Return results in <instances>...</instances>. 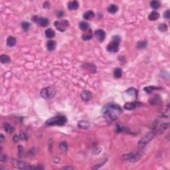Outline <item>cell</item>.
Masks as SVG:
<instances>
[{
    "label": "cell",
    "mask_w": 170,
    "mask_h": 170,
    "mask_svg": "<svg viewBox=\"0 0 170 170\" xmlns=\"http://www.w3.org/2000/svg\"><path fill=\"white\" fill-rule=\"evenodd\" d=\"M122 113V110L118 105L110 104L104 107L103 110L104 116L108 120H115L120 117Z\"/></svg>",
    "instance_id": "obj_2"
},
{
    "label": "cell",
    "mask_w": 170,
    "mask_h": 170,
    "mask_svg": "<svg viewBox=\"0 0 170 170\" xmlns=\"http://www.w3.org/2000/svg\"><path fill=\"white\" fill-rule=\"evenodd\" d=\"M54 26L57 30L61 32H64L69 26V21L67 20H61V21H56L54 23Z\"/></svg>",
    "instance_id": "obj_6"
},
{
    "label": "cell",
    "mask_w": 170,
    "mask_h": 170,
    "mask_svg": "<svg viewBox=\"0 0 170 170\" xmlns=\"http://www.w3.org/2000/svg\"><path fill=\"white\" fill-rule=\"evenodd\" d=\"M45 36L46 37L49 39L53 38L55 36V32L52 29H48L45 31Z\"/></svg>",
    "instance_id": "obj_22"
},
{
    "label": "cell",
    "mask_w": 170,
    "mask_h": 170,
    "mask_svg": "<svg viewBox=\"0 0 170 170\" xmlns=\"http://www.w3.org/2000/svg\"><path fill=\"white\" fill-rule=\"evenodd\" d=\"M159 13H157V11H154L150 13V15H149L148 16V19L150 20V21H156V20H157V19L159 18Z\"/></svg>",
    "instance_id": "obj_19"
},
{
    "label": "cell",
    "mask_w": 170,
    "mask_h": 170,
    "mask_svg": "<svg viewBox=\"0 0 170 170\" xmlns=\"http://www.w3.org/2000/svg\"><path fill=\"white\" fill-rule=\"evenodd\" d=\"M95 16V14L92 10H89V11H87L86 13H84L83 15V18L86 20H91L92 18H94Z\"/></svg>",
    "instance_id": "obj_15"
},
{
    "label": "cell",
    "mask_w": 170,
    "mask_h": 170,
    "mask_svg": "<svg viewBox=\"0 0 170 170\" xmlns=\"http://www.w3.org/2000/svg\"><path fill=\"white\" fill-rule=\"evenodd\" d=\"M38 19L39 17L37 15H34V16L31 18V19H32V21H34L35 23H37V21H38Z\"/></svg>",
    "instance_id": "obj_39"
},
{
    "label": "cell",
    "mask_w": 170,
    "mask_h": 170,
    "mask_svg": "<svg viewBox=\"0 0 170 170\" xmlns=\"http://www.w3.org/2000/svg\"><path fill=\"white\" fill-rule=\"evenodd\" d=\"M90 126H91V124L89 123V122L84 121V120L80 121L78 123V126L82 129H88Z\"/></svg>",
    "instance_id": "obj_17"
},
{
    "label": "cell",
    "mask_w": 170,
    "mask_h": 170,
    "mask_svg": "<svg viewBox=\"0 0 170 170\" xmlns=\"http://www.w3.org/2000/svg\"><path fill=\"white\" fill-rule=\"evenodd\" d=\"M13 165L19 169H43V167H31L29 166V165L23 162V161H17V160H13Z\"/></svg>",
    "instance_id": "obj_7"
},
{
    "label": "cell",
    "mask_w": 170,
    "mask_h": 170,
    "mask_svg": "<svg viewBox=\"0 0 170 170\" xmlns=\"http://www.w3.org/2000/svg\"><path fill=\"white\" fill-rule=\"evenodd\" d=\"M80 96H81L82 99L84 101L87 102L92 98V94L89 91H84L82 92L81 94H80Z\"/></svg>",
    "instance_id": "obj_11"
},
{
    "label": "cell",
    "mask_w": 170,
    "mask_h": 170,
    "mask_svg": "<svg viewBox=\"0 0 170 170\" xmlns=\"http://www.w3.org/2000/svg\"><path fill=\"white\" fill-rule=\"evenodd\" d=\"M89 24L87 22L85 21H81L79 23V28L81 29L82 31H86L87 29H89Z\"/></svg>",
    "instance_id": "obj_23"
},
{
    "label": "cell",
    "mask_w": 170,
    "mask_h": 170,
    "mask_svg": "<svg viewBox=\"0 0 170 170\" xmlns=\"http://www.w3.org/2000/svg\"><path fill=\"white\" fill-rule=\"evenodd\" d=\"M93 36V34H92V31L91 29H89L87 32H85L82 36V39L84 40V41H89V40L91 39Z\"/></svg>",
    "instance_id": "obj_13"
},
{
    "label": "cell",
    "mask_w": 170,
    "mask_h": 170,
    "mask_svg": "<svg viewBox=\"0 0 170 170\" xmlns=\"http://www.w3.org/2000/svg\"><path fill=\"white\" fill-rule=\"evenodd\" d=\"M127 93H128L131 96H134L135 97H137V91L134 88H130L127 90Z\"/></svg>",
    "instance_id": "obj_27"
},
{
    "label": "cell",
    "mask_w": 170,
    "mask_h": 170,
    "mask_svg": "<svg viewBox=\"0 0 170 170\" xmlns=\"http://www.w3.org/2000/svg\"><path fill=\"white\" fill-rule=\"evenodd\" d=\"M67 120L65 116L63 115H58V116H54L53 118H51L49 119L46 122L47 126H63L66 124Z\"/></svg>",
    "instance_id": "obj_3"
},
{
    "label": "cell",
    "mask_w": 170,
    "mask_h": 170,
    "mask_svg": "<svg viewBox=\"0 0 170 170\" xmlns=\"http://www.w3.org/2000/svg\"><path fill=\"white\" fill-rule=\"evenodd\" d=\"M37 23H38V24L40 26L45 27H47V26L49 25V21L48 19L45 18V17H40V18L38 19Z\"/></svg>",
    "instance_id": "obj_12"
},
{
    "label": "cell",
    "mask_w": 170,
    "mask_h": 170,
    "mask_svg": "<svg viewBox=\"0 0 170 170\" xmlns=\"http://www.w3.org/2000/svg\"><path fill=\"white\" fill-rule=\"evenodd\" d=\"M79 7V4L77 1H72L69 2L68 7L70 10H76Z\"/></svg>",
    "instance_id": "obj_14"
},
{
    "label": "cell",
    "mask_w": 170,
    "mask_h": 170,
    "mask_svg": "<svg viewBox=\"0 0 170 170\" xmlns=\"http://www.w3.org/2000/svg\"><path fill=\"white\" fill-rule=\"evenodd\" d=\"M56 17H61L63 16L64 12L63 11H61V10H60V11H56Z\"/></svg>",
    "instance_id": "obj_36"
},
{
    "label": "cell",
    "mask_w": 170,
    "mask_h": 170,
    "mask_svg": "<svg viewBox=\"0 0 170 170\" xmlns=\"http://www.w3.org/2000/svg\"><path fill=\"white\" fill-rule=\"evenodd\" d=\"M60 148L63 151H67L68 149V144L66 141H62L60 144Z\"/></svg>",
    "instance_id": "obj_32"
},
{
    "label": "cell",
    "mask_w": 170,
    "mask_h": 170,
    "mask_svg": "<svg viewBox=\"0 0 170 170\" xmlns=\"http://www.w3.org/2000/svg\"><path fill=\"white\" fill-rule=\"evenodd\" d=\"M141 104L139 102H127L124 104V108L126 110H134V109L136 108L137 107L140 106Z\"/></svg>",
    "instance_id": "obj_9"
},
{
    "label": "cell",
    "mask_w": 170,
    "mask_h": 170,
    "mask_svg": "<svg viewBox=\"0 0 170 170\" xmlns=\"http://www.w3.org/2000/svg\"><path fill=\"white\" fill-rule=\"evenodd\" d=\"M55 47H56V43L54 41H49L47 42V49L49 50V51H53L54 49H55Z\"/></svg>",
    "instance_id": "obj_20"
},
{
    "label": "cell",
    "mask_w": 170,
    "mask_h": 170,
    "mask_svg": "<svg viewBox=\"0 0 170 170\" xmlns=\"http://www.w3.org/2000/svg\"><path fill=\"white\" fill-rule=\"evenodd\" d=\"M120 43V37L118 35H115L112 37V41L107 46V50L109 52H117L118 51V47H119Z\"/></svg>",
    "instance_id": "obj_4"
},
{
    "label": "cell",
    "mask_w": 170,
    "mask_h": 170,
    "mask_svg": "<svg viewBox=\"0 0 170 170\" xmlns=\"http://www.w3.org/2000/svg\"><path fill=\"white\" fill-rule=\"evenodd\" d=\"M147 46V43L146 41H139L137 42V47L138 49H142L146 48Z\"/></svg>",
    "instance_id": "obj_30"
},
{
    "label": "cell",
    "mask_w": 170,
    "mask_h": 170,
    "mask_svg": "<svg viewBox=\"0 0 170 170\" xmlns=\"http://www.w3.org/2000/svg\"><path fill=\"white\" fill-rule=\"evenodd\" d=\"M158 29L161 32H165L167 30V25L165 23H161L158 26Z\"/></svg>",
    "instance_id": "obj_31"
},
{
    "label": "cell",
    "mask_w": 170,
    "mask_h": 170,
    "mask_svg": "<svg viewBox=\"0 0 170 170\" xmlns=\"http://www.w3.org/2000/svg\"><path fill=\"white\" fill-rule=\"evenodd\" d=\"M118 10V7L114 4H112L110 6L108 7V11L110 13H112V14H114L116 13Z\"/></svg>",
    "instance_id": "obj_21"
},
{
    "label": "cell",
    "mask_w": 170,
    "mask_h": 170,
    "mask_svg": "<svg viewBox=\"0 0 170 170\" xmlns=\"http://www.w3.org/2000/svg\"><path fill=\"white\" fill-rule=\"evenodd\" d=\"M19 148V157H21V156L23 155V148L21 146H19L18 147Z\"/></svg>",
    "instance_id": "obj_37"
},
{
    "label": "cell",
    "mask_w": 170,
    "mask_h": 170,
    "mask_svg": "<svg viewBox=\"0 0 170 170\" xmlns=\"http://www.w3.org/2000/svg\"><path fill=\"white\" fill-rule=\"evenodd\" d=\"M160 5H161V4L158 1H152L150 2L151 7L154 9H157L158 8H159L160 7Z\"/></svg>",
    "instance_id": "obj_26"
},
{
    "label": "cell",
    "mask_w": 170,
    "mask_h": 170,
    "mask_svg": "<svg viewBox=\"0 0 170 170\" xmlns=\"http://www.w3.org/2000/svg\"><path fill=\"white\" fill-rule=\"evenodd\" d=\"M21 27H22V29H23L25 31H27V30L29 29V27H30V23H29V22H27V21L22 22Z\"/></svg>",
    "instance_id": "obj_29"
},
{
    "label": "cell",
    "mask_w": 170,
    "mask_h": 170,
    "mask_svg": "<svg viewBox=\"0 0 170 170\" xmlns=\"http://www.w3.org/2000/svg\"><path fill=\"white\" fill-rule=\"evenodd\" d=\"M3 126H4V130H5L7 133H9V134H11V133H13V132L15 131L14 127L11 126V125L9 124L4 123Z\"/></svg>",
    "instance_id": "obj_16"
},
{
    "label": "cell",
    "mask_w": 170,
    "mask_h": 170,
    "mask_svg": "<svg viewBox=\"0 0 170 170\" xmlns=\"http://www.w3.org/2000/svg\"><path fill=\"white\" fill-rule=\"evenodd\" d=\"M56 94V90L54 87H49L44 88L41 91V96L44 98H52Z\"/></svg>",
    "instance_id": "obj_5"
},
{
    "label": "cell",
    "mask_w": 170,
    "mask_h": 170,
    "mask_svg": "<svg viewBox=\"0 0 170 170\" xmlns=\"http://www.w3.org/2000/svg\"><path fill=\"white\" fill-rule=\"evenodd\" d=\"M163 16H164L165 18L169 19V17H170V11H169V9H168V10H167V11H165L164 13H163Z\"/></svg>",
    "instance_id": "obj_35"
},
{
    "label": "cell",
    "mask_w": 170,
    "mask_h": 170,
    "mask_svg": "<svg viewBox=\"0 0 170 170\" xmlns=\"http://www.w3.org/2000/svg\"><path fill=\"white\" fill-rule=\"evenodd\" d=\"M4 136H3L2 134H1V142H2V141H4Z\"/></svg>",
    "instance_id": "obj_41"
},
{
    "label": "cell",
    "mask_w": 170,
    "mask_h": 170,
    "mask_svg": "<svg viewBox=\"0 0 170 170\" xmlns=\"http://www.w3.org/2000/svg\"><path fill=\"white\" fill-rule=\"evenodd\" d=\"M16 39L14 37L9 36L7 39V45L9 47H13L16 44Z\"/></svg>",
    "instance_id": "obj_18"
},
{
    "label": "cell",
    "mask_w": 170,
    "mask_h": 170,
    "mask_svg": "<svg viewBox=\"0 0 170 170\" xmlns=\"http://www.w3.org/2000/svg\"><path fill=\"white\" fill-rule=\"evenodd\" d=\"M63 169H73V167H63Z\"/></svg>",
    "instance_id": "obj_42"
},
{
    "label": "cell",
    "mask_w": 170,
    "mask_h": 170,
    "mask_svg": "<svg viewBox=\"0 0 170 170\" xmlns=\"http://www.w3.org/2000/svg\"><path fill=\"white\" fill-rule=\"evenodd\" d=\"M141 153H131V154H125L124 155L123 158L124 159H128L131 162H135V161H138L139 158L141 157Z\"/></svg>",
    "instance_id": "obj_8"
},
{
    "label": "cell",
    "mask_w": 170,
    "mask_h": 170,
    "mask_svg": "<svg viewBox=\"0 0 170 170\" xmlns=\"http://www.w3.org/2000/svg\"><path fill=\"white\" fill-rule=\"evenodd\" d=\"M122 74V71L120 68H116L114 71V75L115 78H120Z\"/></svg>",
    "instance_id": "obj_25"
},
{
    "label": "cell",
    "mask_w": 170,
    "mask_h": 170,
    "mask_svg": "<svg viewBox=\"0 0 170 170\" xmlns=\"http://www.w3.org/2000/svg\"><path fill=\"white\" fill-rule=\"evenodd\" d=\"M21 139L20 138V137H19V136H17V135H15L14 136H13V141H15V142H18L19 140Z\"/></svg>",
    "instance_id": "obj_38"
},
{
    "label": "cell",
    "mask_w": 170,
    "mask_h": 170,
    "mask_svg": "<svg viewBox=\"0 0 170 170\" xmlns=\"http://www.w3.org/2000/svg\"><path fill=\"white\" fill-rule=\"evenodd\" d=\"M49 6H50V4H49V2H45V4H43V7H45V8H49Z\"/></svg>",
    "instance_id": "obj_40"
},
{
    "label": "cell",
    "mask_w": 170,
    "mask_h": 170,
    "mask_svg": "<svg viewBox=\"0 0 170 170\" xmlns=\"http://www.w3.org/2000/svg\"><path fill=\"white\" fill-rule=\"evenodd\" d=\"M169 127V124L168 123H165V124H161L160 126L158 128H155L153 129L152 130V132H150V133L146 135L144 137H142L139 141L138 142V148H139L140 150H143V149L145 148V147L147 145V144L150 142V141L152 140L154 137L157 135V134H161V132H163L165 130H166L167 128Z\"/></svg>",
    "instance_id": "obj_1"
},
{
    "label": "cell",
    "mask_w": 170,
    "mask_h": 170,
    "mask_svg": "<svg viewBox=\"0 0 170 170\" xmlns=\"http://www.w3.org/2000/svg\"><path fill=\"white\" fill-rule=\"evenodd\" d=\"M156 89H159V88H157V87H153V86H151V87H145L144 90L145 92H146L147 93H150L152 92V91H154V90H156Z\"/></svg>",
    "instance_id": "obj_28"
},
{
    "label": "cell",
    "mask_w": 170,
    "mask_h": 170,
    "mask_svg": "<svg viewBox=\"0 0 170 170\" xmlns=\"http://www.w3.org/2000/svg\"><path fill=\"white\" fill-rule=\"evenodd\" d=\"M94 35L96 38L98 39V41L100 42H102L104 40L105 37H106V33L102 29H98L94 32Z\"/></svg>",
    "instance_id": "obj_10"
},
{
    "label": "cell",
    "mask_w": 170,
    "mask_h": 170,
    "mask_svg": "<svg viewBox=\"0 0 170 170\" xmlns=\"http://www.w3.org/2000/svg\"><path fill=\"white\" fill-rule=\"evenodd\" d=\"M0 159H1V161H3V162H6L7 161V156L6 155H4L3 154H1V156H0Z\"/></svg>",
    "instance_id": "obj_34"
},
{
    "label": "cell",
    "mask_w": 170,
    "mask_h": 170,
    "mask_svg": "<svg viewBox=\"0 0 170 170\" xmlns=\"http://www.w3.org/2000/svg\"><path fill=\"white\" fill-rule=\"evenodd\" d=\"M0 61L2 62V63L4 64H7L9 63V62H10V58H9V56H8L7 55H6V54H2L0 56Z\"/></svg>",
    "instance_id": "obj_24"
},
{
    "label": "cell",
    "mask_w": 170,
    "mask_h": 170,
    "mask_svg": "<svg viewBox=\"0 0 170 170\" xmlns=\"http://www.w3.org/2000/svg\"><path fill=\"white\" fill-rule=\"evenodd\" d=\"M19 136H20V138H21L22 140H27V136L25 132H20Z\"/></svg>",
    "instance_id": "obj_33"
}]
</instances>
